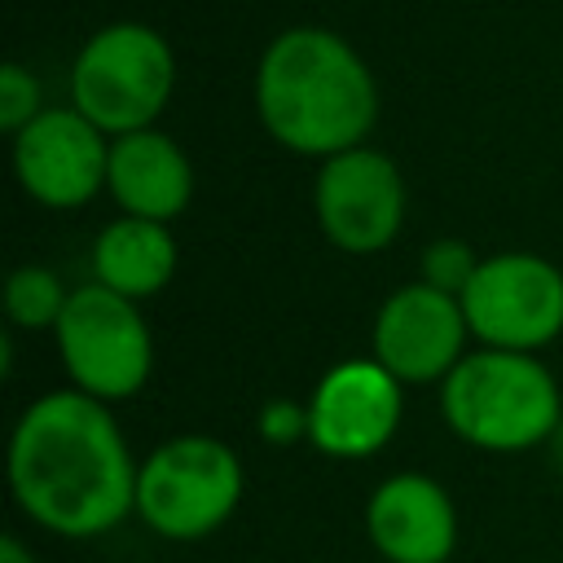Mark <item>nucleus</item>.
I'll return each mask as SVG.
<instances>
[{
    "label": "nucleus",
    "mask_w": 563,
    "mask_h": 563,
    "mask_svg": "<svg viewBox=\"0 0 563 563\" xmlns=\"http://www.w3.org/2000/svg\"><path fill=\"white\" fill-rule=\"evenodd\" d=\"M136 475L114 413L79 387L48 391L22 409L9 435V488L31 523L53 537L92 541L136 515Z\"/></svg>",
    "instance_id": "1"
},
{
    "label": "nucleus",
    "mask_w": 563,
    "mask_h": 563,
    "mask_svg": "<svg viewBox=\"0 0 563 563\" xmlns=\"http://www.w3.org/2000/svg\"><path fill=\"white\" fill-rule=\"evenodd\" d=\"M255 114L282 150L334 158L374 132L378 84L339 31L299 22L277 31L255 62Z\"/></svg>",
    "instance_id": "2"
},
{
    "label": "nucleus",
    "mask_w": 563,
    "mask_h": 563,
    "mask_svg": "<svg viewBox=\"0 0 563 563\" xmlns=\"http://www.w3.org/2000/svg\"><path fill=\"white\" fill-rule=\"evenodd\" d=\"M444 427L471 449L523 453L537 449L563 418V391L537 352L479 347L466 352L440 383Z\"/></svg>",
    "instance_id": "3"
},
{
    "label": "nucleus",
    "mask_w": 563,
    "mask_h": 563,
    "mask_svg": "<svg viewBox=\"0 0 563 563\" xmlns=\"http://www.w3.org/2000/svg\"><path fill=\"white\" fill-rule=\"evenodd\" d=\"M176 92V53L163 31L136 18L92 31L70 62V106L106 136L154 128Z\"/></svg>",
    "instance_id": "4"
},
{
    "label": "nucleus",
    "mask_w": 563,
    "mask_h": 563,
    "mask_svg": "<svg viewBox=\"0 0 563 563\" xmlns=\"http://www.w3.org/2000/svg\"><path fill=\"white\" fill-rule=\"evenodd\" d=\"M242 488V457L224 440L172 435L141 462L136 519L163 541H202L233 519Z\"/></svg>",
    "instance_id": "5"
},
{
    "label": "nucleus",
    "mask_w": 563,
    "mask_h": 563,
    "mask_svg": "<svg viewBox=\"0 0 563 563\" xmlns=\"http://www.w3.org/2000/svg\"><path fill=\"white\" fill-rule=\"evenodd\" d=\"M62 369L70 374V387L84 396H97L106 405L136 396L150 383L154 369V339L136 308V299H123L106 290L101 282L70 286V299L53 325Z\"/></svg>",
    "instance_id": "6"
},
{
    "label": "nucleus",
    "mask_w": 563,
    "mask_h": 563,
    "mask_svg": "<svg viewBox=\"0 0 563 563\" xmlns=\"http://www.w3.org/2000/svg\"><path fill=\"white\" fill-rule=\"evenodd\" d=\"M462 312L479 347L537 352L563 334V268L532 251L484 255L462 290Z\"/></svg>",
    "instance_id": "7"
},
{
    "label": "nucleus",
    "mask_w": 563,
    "mask_h": 563,
    "mask_svg": "<svg viewBox=\"0 0 563 563\" xmlns=\"http://www.w3.org/2000/svg\"><path fill=\"white\" fill-rule=\"evenodd\" d=\"M312 211L334 251L378 255L405 224V176L374 145L343 150L321 158L312 180Z\"/></svg>",
    "instance_id": "8"
},
{
    "label": "nucleus",
    "mask_w": 563,
    "mask_h": 563,
    "mask_svg": "<svg viewBox=\"0 0 563 563\" xmlns=\"http://www.w3.org/2000/svg\"><path fill=\"white\" fill-rule=\"evenodd\" d=\"M110 136L75 106H44L13 136V176L22 194L53 211L88 207L106 189Z\"/></svg>",
    "instance_id": "9"
},
{
    "label": "nucleus",
    "mask_w": 563,
    "mask_h": 563,
    "mask_svg": "<svg viewBox=\"0 0 563 563\" xmlns=\"http://www.w3.org/2000/svg\"><path fill=\"white\" fill-rule=\"evenodd\" d=\"M466 339L471 325L462 299L427 282H409L378 303L369 325V356L405 387L444 383L466 356Z\"/></svg>",
    "instance_id": "10"
},
{
    "label": "nucleus",
    "mask_w": 563,
    "mask_h": 563,
    "mask_svg": "<svg viewBox=\"0 0 563 563\" xmlns=\"http://www.w3.org/2000/svg\"><path fill=\"white\" fill-rule=\"evenodd\" d=\"M405 383L374 356L339 361L308 396V440L325 457H374L400 427Z\"/></svg>",
    "instance_id": "11"
},
{
    "label": "nucleus",
    "mask_w": 563,
    "mask_h": 563,
    "mask_svg": "<svg viewBox=\"0 0 563 563\" xmlns=\"http://www.w3.org/2000/svg\"><path fill=\"white\" fill-rule=\"evenodd\" d=\"M369 545L387 563H449L457 550V506L431 475H387L365 501Z\"/></svg>",
    "instance_id": "12"
},
{
    "label": "nucleus",
    "mask_w": 563,
    "mask_h": 563,
    "mask_svg": "<svg viewBox=\"0 0 563 563\" xmlns=\"http://www.w3.org/2000/svg\"><path fill=\"white\" fill-rule=\"evenodd\" d=\"M106 194L114 198L119 216L172 224L194 198V163L176 145V136L158 128L110 136Z\"/></svg>",
    "instance_id": "13"
},
{
    "label": "nucleus",
    "mask_w": 563,
    "mask_h": 563,
    "mask_svg": "<svg viewBox=\"0 0 563 563\" xmlns=\"http://www.w3.org/2000/svg\"><path fill=\"white\" fill-rule=\"evenodd\" d=\"M176 238L172 224L119 216L110 220L92 242V282L123 299H154L176 277Z\"/></svg>",
    "instance_id": "14"
},
{
    "label": "nucleus",
    "mask_w": 563,
    "mask_h": 563,
    "mask_svg": "<svg viewBox=\"0 0 563 563\" xmlns=\"http://www.w3.org/2000/svg\"><path fill=\"white\" fill-rule=\"evenodd\" d=\"M66 299H70L66 282L44 264H22V268L9 273L4 312H9L13 330H53Z\"/></svg>",
    "instance_id": "15"
},
{
    "label": "nucleus",
    "mask_w": 563,
    "mask_h": 563,
    "mask_svg": "<svg viewBox=\"0 0 563 563\" xmlns=\"http://www.w3.org/2000/svg\"><path fill=\"white\" fill-rule=\"evenodd\" d=\"M475 268H479V255H475L462 238H435V242L422 251V277H418V282H427V286L449 290V295L462 299V290H466V282L475 277Z\"/></svg>",
    "instance_id": "16"
},
{
    "label": "nucleus",
    "mask_w": 563,
    "mask_h": 563,
    "mask_svg": "<svg viewBox=\"0 0 563 563\" xmlns=\"http://www.w3.org/2000/svg\"><path fill=\"white\" fill-rule=\"evenodd\" d=\"M40 110H44L40 79H35L22 62H4V66H0V128H4L9 136H18Z\"/></svg>",
    "instance_id": "17"
},
{
    "label": "nucleus",
    "mask_w": 563,
    "mask_h": 563,
    "mask_svg": "<svg viewBox=\"0 0 563 563\" xmlns=\"http://www.w3.org/2000/svg\"><path fill=\"white\" fill-rule=\"evenodd\" d=\"M260 435L268 444H290L299 435H308V405H295V400H273L264 405L260 413Z\"/></svg>",
    "instance_id": "18"
},
{
    "label": "nucleus",
    "mask_w": 563,
    "mask_h": 563,
    "mask_svg": "<svg viewBox=\"0 0 563 563\" xmlns=\"http://www.w3.org/2000/svg\"><path fill=\"white\" fill-rule=\"evenodd\" d=\"M0 563H35V559H31V550L18 537H4L0 541Z\"/></svg>",
    "instance_id": "19"
}]
</instances>
